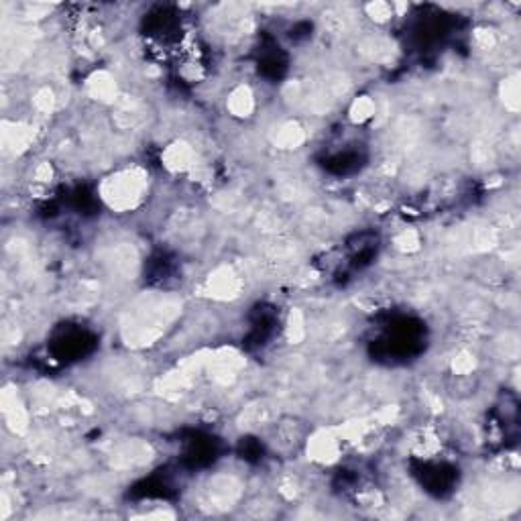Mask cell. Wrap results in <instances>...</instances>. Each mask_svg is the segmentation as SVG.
I'll return each instance as SVG.
<instances>
[{
  "label": "cell",
  "mask_w": 521,
  "mask_h": 521,
  "mask_svg": "<svg viewBox=\"0 0 521 521\" xmlns=\"http://www.w3.org/2000/svg\"><path fill=\"white\" fill-rule=\"evenodd\" d=\"M147 188L145 176L141 171H123L117 178H110L104 186V198L112 208H133L137 202H141L143 192Z\"/></svg>",
  "instance_id": "obj_1"
}]
</instances>
